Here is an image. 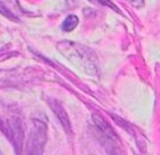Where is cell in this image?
Segmentation results:
<instances>
[{"instance_id":"1","label":"cell","mask_w":160,"mask_h":155,"mask_svg":"<svg viewBox=\"0 0 160 155\" xmlns=\"http://www.w3.org/2000/svg\"><path fill=\"white\" fill-rule=\"evenodd\" d=\"M45 143L47 125L38 119H32L23 155H43Z\"/></svg>"},{"instance_id":"2","label":"cell","mask_w":160,"mask_h":155,"mask_svg":"<svg viewBox=\"0 0 160 155\" xmlns=\"http://www.w3.org/2000/svg\"><path fill=\"white\" fill-rule=\"evenodd\" d=\"M58 48L60 51L68 57V59L76 64H81L85 70L88 68V64L93 66V57L91 51L87 48L78 43H72V42H62L58 44Z\"/></svg>"},{"instance_id":"3","label":"cell","mask_w":160,"mask_h":155,"mask_svg":"<svg viewBox=\"0 0 160 155\" xmlns=\"http://www.w3.org/2000/svg\"><path fill=\"white\" fill-rule=\"evenodd\" d=\"M49 103H50V107H51V109L53 110V112H55L56 116L58 117V119H59V122L62 123L63 127H64L68 132H71V130H72V128H71V123H70L68 116V114H66V111L64 110L63 105H62L58 101H56V99H50Z\"/></svg>"},{"instance_id":"4","label":"cell","mask_w":160,"mask_h":155,"mask_svg":"<svg viewBox=\"0 0 160 155\" xmlns=\"http://www.w3.org/2000/svg\"><path fill=\"white\" fill-rule=\"evenodd\" d=\"M93 122L95 124V126L99 128V131L101 132V134L103 135L104 138H108L110 140H114V141H116L117 138H116V134H115V132L112 131V126L109 125L106 120L99 115H93Z\"/></svg>"},{"instance_id":"5","label":"cell","mask_w":160,"mask_h":155,"mask_svg":"<svg viewBox=\"0 0 160 155\" xmlns=\"http://www.w3.org/2000/svg\"><path fill=\"white\" fill-rule=\"evenodd\" d=\"M78 22H79V19L78 16L76 15H68L66 19L64 20L63 24H62V29L64 30L65 32H70L72 31L73 29L78 26Z\"/></svg>"},{"instance_id":"6","label":"cell","mask_w":160,"mask_h":155,"mask_svg":"<svg viewBox=\"0 0 160 155\" xmlns=\"http://www.w3.org/2000/svg\"><path fill=\"white\" fill-rule=\"evenodd\" d=\"M0 13H2L4 15H6L7 17H9V19H12V20H14V21H18V19H16L15 16L13 15L12 14V12L11 11H8L7 8H5V6L1 2H0Z\"/></svg>"},{"instance_id":"7","label":"cell","mask_w":160,"mask_h":155,"mask_svg":"<svg viewBox=\"0 0 160 155\" xmlns=\"http://www.w3.org/2000/svg\"><path fill=\"white\" fill-rule=\"evenodd\" d=\"M99 1H100L101 4H103V2H104V5H107V6H109V7L114 8V9H115V11H117V12H118V9H117V8L115 7V6H114V5H112V2H110V1H109V0H99Z\"/></svg>"},{"instance_id":"8","label":"cell","mask_w":160,"mask_h":155,"mask_svg":"<svg viewBox=\"0 0 160 155\" xmlns=\"http://www.w3.org/2000/svg\"><path fill=\"white\" fill-rule=\"evenodd\" d=\"M132 2L133 6H137V7H139V6H143L144 4V0H130Z\"/></svg>"},{"instance_id":"9","label":"cell","mask_w":160,"mask_h":155,"mask_svg":"<svg viewBox=\"0 0 160 155\" xmlns=\"http://www.w3.org/2000/svg\"><path fill=\"white\" fill-rule=\"evenodd\" d=\"M0 155H4V153H2V151L0 149Z\"/></svg>"}]
</instances>
